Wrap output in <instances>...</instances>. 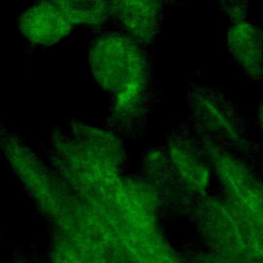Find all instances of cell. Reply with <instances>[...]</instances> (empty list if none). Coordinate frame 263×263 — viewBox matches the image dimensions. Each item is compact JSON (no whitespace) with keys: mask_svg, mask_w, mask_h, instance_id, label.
<instances>
[{"mask_svg":"<svg viewBox=\"0 0 263 263\" xmlns=\"http://www.w3.org/2000/svg\"><path fill=\"white\" fill-rule=\"evenodd\" d=\"M194 263H258V262L234 258V257L221 255V254L209 251L196 257V259L194 260Z\"/></svg>","mask_w":263,"mask_h":263,"instance_id":"10","label":"cell"},{"mask_svg":"<svg viewBox=\"0 0 263 263\" xmlns=\"http://www.w3.org/2000/svg\"><path fill=\"white\" fill-rule=\"evenodd\" d=\"M187 123L202 140L257 164L262 147L249 117L218 86L190 80L186 86Z\"/></svg>","mask_w":263,"mask_h":263,"instance_id":"1","label":"cell"},{"mask_svg":"<svg viewBox=\"0 0 263 263\" xmlns=\"http://www.w3.org/2000/svg\"><path fill=\"white\" fill-rule=\"evenodd\" d=\"M55 263H82L81 260L70 250L62 249L59 251Z\"/></svg>","mask_w":263,"mask_h":263,"instance_id":"11","label":"cell"},{"mask_svg":"<svg viewBox=\"0 0 263 263\" xmlns=\"http://www.w3.org/2000/svg\"><path fill=\"white\" fill-rule=\"evenodd\" d=\"M119 18L130 34L152 42L160 33L164 16L161 2H124L118 7Z\"/></svg>","mask_w":263,"mask_h":263,"instance_id":"8","label":"cell"},{"mask_svg":"<svg viewBox=\"0 0 263 263\" xmlns=\"http://www.w3.org/2000/svg\"><path fill=\"white\" fill-rule=\"evenodd\" d=\"M113 228L134 263H182L158 227H147L112 217Z\"/></svg>","mask_w":263,"mask_h":263,"instance_id":"6","label":"cell"},{"mask_svg":"<svg viewBox=\"0 0 263 263\" xmlns=\"http://www.w3.org/2000/svg\"><path fill=\"white\" fill-rule=\"evenodd\" d=\"M248 7V2H220L219 9L229 18V22H237L247 20Z\"/></svg>","mask_w":263,"mask_h":263,"instance_id":"9","label":"cell"},{"mask_svg":"<svg viewBox=\"0 0 263 263\" xmlns=\"http://www.w3.org/2000/svg\"><path fill=\"white\" fill-rule=\"evenodd\" d=\"M202 141L219 194L263 234V164Z\"/></svg>","mask_w":263,"mask_h":263,"instance_id":"3","label":"cell"},{"mask_svg":"<svg viewBox=\"0 0 263 263\" xmlns=\"http://www.w3.org/2000/svg\"><path fill=\"white\" fill-rule=\"evenodd\" d=\"M144 172L146 181L158 197L161 210L173 216L190 214L199 198L178 175L162 146L147 153L144 159Z\"/></svg>","mask_w":263,"mask_h":263,"instance_id":"5","label":"cell"},{"mask_svg":"<svg viewBox=\"0 0 263 263\" xmlns=\"http://www.w3.org/2000/svg\"><path fill=\"white\" fill-rule=\"evenodd\" d=\"M163 149L190 191L200 198L210 193L214 178L203 141L187 122H175L165 133Z\"/></svg>","mask_w":263,"mask_h":263,"instance_id":"4","label":"cell"},{"mask_svg":"<svg viewBox=\"0 0 263 263\" xmlns=\"http://www.w3.org/2000/svg\"><path fill=\"white\" fill-rule=\"evenodd\" d=\"M256 122L257 125L261 128V130L263 132V98L257 108V112H256Z\"/></svg>","mask_w":263,"mask_h":263,"instance_id":"12","label":"cell"},{"mask_svg":"<svg viewBox=\"0 0 263 263\" xmlns=\"http://www.w3.org/2000/svg\"><path fill=\"white\" fill-rule=\"evenodd\" d=\"M223 38L236 66L253 82L263 84V28L247 20L229 22Z\"/></svg>","mask_w":263,"mask_h":263,"instance_id":"7","label":"cell"},{"mask_svg":"<svg viewBox=\"0 0 263 263\" xmlns=\"http://www.w3.org/2000/svg\"><path fill=\"white\" fill-rule=\"evenodd\" d=\"M189 216L209 251L263 263V234L220 194L201 196Z\"/></svg>","mask_w":263,"mask_h":263,"instance_id":"2","label":"cell"}]
</instances>
